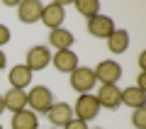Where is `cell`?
<instances>
[{
	"mask_svg": "<svg viewBox=\"0 0 146 129\" xmlns=\"http://www.w3.org/2000/svg\"><path fill=\"white\" fill-rule=\"evenodd\" d=\"M51 105H54V93L46 85H34V88L27 93V107L34 114H46Z\"/></svg>",
	"mask_w": 146,
	"mask_h": 129,
	"instance_id": "cell-1",
	"label": "cell"
},
{
	"mask_svg": "<svg viewBox=\"0 0 146 129\" xmlns=\"http://www.w3.org/2000/svg\"><path fill=\"white\" fill-rule=\"evenodd\" d=\"M95 83H98L95 80V73H93V68H88V66H78L71 73V88L78 95L90 93V90L95 88Z\"/></svg>",
	"mask_w": 146,
	"mask_h": 129,
	"instance_id": "cell-2",
	"label": "cell"
},
{
	"mask_svg": "<svg viewBox=\"0 0 146 129\" xmlns=\"http://www.w3.org/2000/svg\"><path fill=\"white\" fill-rule=\"evenodd\" d=\"M93 73H95V80H100L102 85H117V80L122 78V66L112 59H107V61H100L98 68H93Z\"/></svg>",
	"mask_w": 146,
	"mask_h": 129,
	"instance_id": "cell-3",
	"label": "cell"
},
{
	"mask_svg": "<svg viewBox=\"0 0 146 129\" xmlns=\"http://www.w3.org/2000/svg\"><path fill=\"white\" fill-rule=\"evenodd\" d=\"M100 112V102L95 95L85 93V95H78V100H76V105H73V114L78 119H83V122H88V119H95Z\"/></svg>",
	"mask_w": 146,
	"mask_h": 129,
	"instance_id": "cell-4",
	"label": "cell"
},
{
	"mask_svg": "<svg viewBox=\"0 0 146 129\" xmlns=\"http://www.w3.org/2000/svg\"><path fill=\"white\" fill-rule=\"evenodd\" d=\"M117 27H115V20L110 15H95V17H90L88 20V34H93V37H98V39H107L112 32H115Z\"/></svg>",
	"mask_w": 146,
	"mask_h": 129,
	"instance_id": "cell-5",
	"label": "cell"
},
{
	"mask_svg": "<svg viewBox=\"0 0 146 129\" xmlns=\"http://www.w3.org/2000/svg\"><path fill=\"white\" fill-rule=\"evenodd\" d=\"M63 20H66L63 3H49V5H44L42 17H39V22H44L46 29H58V27L63 25Z\"/></svg>",
	"mask_w": 146,
	"mask_h": 129,
	"instance_id": "cell-6",
	"label": "cell"
},
{
	"mask_svg": "<svg viewBox=\"0 0 146 129\" xmlns=\"http://www.w3.org/2000/svg\"><path fill=\"white\" fill-rule=\"evenodd\" d=\"M42 10H44V5L39 0H22L20 5H17V17L25 25H34L42 17Z\"/></svg>",
	"mask_w": 146,
	"mask_h": 129,
	"instance_id": "cell-7",
	"label": "cell"
},
{
	"mask_svg": "<svg viewBox=\"0 0 146 129\" xmlns=\"http://www.w3.org/2000/svg\"><path fill=\"white\" fill-rule=\"evenodd\" d=\"M49 61H51V54H49L46 47H32L29 51H27L25 66L34 73V71H44V68L49 66Z\"/></svg>",
	"mask_w": 146,
	"mask_h": 129,
	"instance_id": "cell-8",
	"label": "cell"
},
{
	"mask_svg": "<svg viewBox=\"0 0 146 129\" xmlns=\"http://www.w3.org/2000/svg\"><path fill=\"white\" fill-rule=\"evenodd\" d=\"M98 102H100V107H105V110H117L122 105V90L117 88V85H102V88L98 90Z\"/></svg>",
	"mask_w": 146,
	"mask_h": 129,
	"instance_id": "cell-9",
	"label": "cell"
},
{
	"mask_svg": "<svg viewBox=\"0 0 146 129\" xmlns=\"http://www.w3.org/2000/svg\"><path fill=\"white\" fill-rule=\"evenodd\" d=\"M51 63H54L56 71L68 73V76H71V73L78 68V56H76L71 49H63V51H56V54L51 56Z\"/></svg>",
	"mask_w": 146,
	"mask_h": 129,
	"instance_id": "cell-10",
	"label": "cell"
},
{
	"mask_svg": "<svg viewBox=\"0 0 146 129\" xmlns=\"http://www.w3.org/2000/svg\"><path fill=\"white\" fill-rule=\"evenodd\" d=\"M46 114H49V122L56 124V129L63 127V124H68L73 117H76V114H73V107L68 102H54L51 107H49Z\"/></svg>",
	"mask_w": 146,
	"mask_h": 129,
	"instance_id": "cell-11",
	"label": "cell"
},
{
	"mask_svg": "<svg viewBox=\"0 0 146 129\" xmlns=\"http://www.w3.org/2000/svg\"><path fill=\"white\" fill-rule=\"evenodd\" d=\"M3 102H5V110H10L12 114L20 112V110H27V90L10 88L5 95H3Z\"/></svg>",
	"mask_w": 146,
	"mask_h": 129,
	"instance_id": "cell-12",
	"label": "cell"
},
{
	"mask_svg": "<svg viewBox=\"0 0 146 129\" xmlns=\"http://www.w3.org/2000/svg\"><path fill=\"white\" fill-rule=\"evenodd\" d=\"M73 41H76V37H73V32L63 29V27H58V29H51L49 32V44H51L56 51H63V49H71Z\"/></svg>",
	"mask_w": 146,
	"mask_h": 129,
	"instance_id": "cell-13",
	"label": "cell"
},
{
	"mask_svg": "<svg viewBox=\"0 0 146 129\" xmlns=\"http://www.w3.org/2000/svg\"><path fill=\"white\" fill-rule=\"evenodd\" d=\"M129 32L127 29H115L112 34L107 37V49L110 54H124L127 49H129Z\"/></svg>",
	"mask_w": 146,
	"mask_h": 129,
	"instance_id": "cell-14",
	"label": "cell"
},
{
	"mask_svg": "<svg viewBox=\"0 0 146 129\" xmlns=\"http://www.w3.org/2000/svg\"><path fill=\"white\" fill-rule=\"evenodd\" d=\"M7 80H10V88H20V90H25L27 85H29V80H32V71L25 66V63H20V66H12V68H10V76H7Z\"/></svg>",
	"mask_w": 146,
	"mask_h": 129,
	"instance_id": "cell-15",
	"label": "cell"
},
{
	"mask_svg": "<svg viewBox=\"0 0 146 129\" xmlns=\"http://www.w3.org/2000/svg\"><path fill=\"white\" fill-rule=\"evenodd\" d=\"M39 127V114H34L29 107L15 112L12 117V129H36Z\"/></svg>",
	"mask_w": 146,
	"mask_h": 129,
	"instance_id": "cell-16",
	"label": "cell"
},
{
	"mask_svg": "<svg viewBox=\"0 0 146 129\" xmlns=\"http://www.w3.org/2000/svg\"><path fill=\"white\" fill-rule=\"evenodd\" d=\"M144 102H146V93H144V90H139L136 85L122 90V105L136 110V107H144Z\"/></svg>",
	"mask_w": 146,
	"mask_h": 129,
	"instance_id": "cell-17",
	"label": "cell"
},
{
	"mask_svg": "<svg viewBox=\"0 0 146 129\" xmlns=\"http://www.w3.org/2000/svg\"><path fill=\"white\" fill-rule=\"evenodd\" d=\"M76 10H78L85 20H90V17L100 15V3L98 0H76Z\"/></svg>",
	"mask_w": 146,
	"mask_h": 129,
	"instance_id": "cell-18",
	"label": "cell"
},
{
	"mask_svg": "<svg viewBox=\"0 0 146 129\" xmlns=\"http://www.w3.org/2000/svg\"><path fill=\"white\" fill-rule=\"evenodd\" d=\"M131 124L136 129H146V107H136L131 112Z\"/></svg>",
	"mask_w": 146,
	"mask_h": 129,
	"instance_id": "cell-19",
	"label": "cell"
},
{
	"mask_svg": "<svg viewBox=\"0 0 146 129\" xmlns=\"http://www.w3.org/2000/svg\"><path fill=\"white\" fill-rule=\"evenodd\" d=\"M63 129H88V122H83V119L73 117L68 124H63Z\"/></svg>",
	"mask_w": 146,
	"mask_h": 129,
	"instance_id": "cell-20",
	"label": "cell"
},
{
	"mask_svg": "<svg viewBox=\"0 0 146 129\" xmlns=\"http://www.w3.org/2000/svg\"><path fill=\"white\" fill-rule=\"evenodd\" d=\"M10 39H12V32L7 29L5 25H0V47H5V44H7Z\"/></svg>",
	"mask_w": 146,
	"mask_h": 129,
	"instance_id": "cell-21",
	"label": "cell"
},
{
	"mask_svg": "<svg viewBox=\"0 0 146 129\" xmlns=\"http://www.w3.org/2000/svg\"><path fill=\"white\" fill-rule=\"evenodd\" d=\"M136 88L146 93V73H139V78H136Z\"/></svg>",
	"mask_w": 146,
	"mask_h": 129,
	"instance_id": "cell-22",
	"label": "cell"
},
{
	"mask_svg": "<svg viewBox=\"0 0 146 129\" xmlns=\"http://www.w3.org/2000/svg\"><path fill=\"white\" fill-rule=\"evenodd\" d=\"M139 68H141V73H144V68H146V54H139Z\"/></svg>",
	"mask_w": 146,
	"mask_h": 129,
	"instance_id": "cell-23",
	"label": "cell"
},
{
	"mask_svg": "<svg viewBox=\"0 0 146 129\" xmlns=\"http://www.w3.org/2000/svg\"><path fill=\"white\" fill-rule=\"evenodd\" d=\"M5 63H7L5 61V54H3V49H0V68H5Z\"/></svg>",
	"mask_w": 146,
	"mask_h": 129,
	"instance_id": "cell-24",
	"label": "cell"
},
{
	"mask_svg": "<svg viewBox=\"0 0 146 129\" xmlns=\"http://www.w3.org/2000/svg\"><path fill=\"white\" fill-rule=\"evenodd\" d=\"M5 112V102H3V95H0V114Z\"/></svg>",
	"mask_w": 146,
	"mask_h": 129,
	"instance_id": "cell-25",
	"label": "cell"
},
{
	"mask_svg": "<svg viewBox=\"0 0 146 129\" xmlns=\"http://www.w3.org/2000/svg\"><path fill=\"white\" fill-rule=\"evenodd\" d=\"M0 129H3V124H0Z\"/></svg>",
	"mask_w": 146,
	"mask_h": 129,
	"instance_id": "cell-26",
	"label": "cell"
},
{
	"mask_svg": "<svg viewBox=\"0 0 146 129\" xmlns=\"http://www.w3.org/2000/svg\"><path fill=\"white\" fill-rule=\"evenodd\" d=\"M54 129H56V127H54Z\"/></svg>",
	"mask_w": 146,
	"mask_h": 129,
	"instance_id": "cell-27",
	"label": "cell"
},
{
	"mask_svg": "<svg viewBox=\"0 0 146 129\" xmlns=\"http://www.w3.org/2000/svg\"><path fill=\"white\" fill-rule=\"evenodd\" d=\"M98 129H100V127H98Z\"/></svg>",
	"mask_w": 146,
	"mask_h": 129,
	"instance_id": "cell-28",
	"label": "cell"
}]
</instances>
